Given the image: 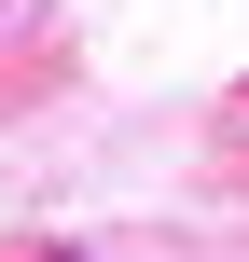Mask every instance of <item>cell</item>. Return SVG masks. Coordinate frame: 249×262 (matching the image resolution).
I'll return each instance as SVG.
<instances>
[{
	"label": "cell",
	"mask_w": 249,
	"mask_h": 262,
	"mask_svg": "<svg viewBox=\"0 0 249 262\" xmlns=\"http://www.w3.org/2000/svg\"><path fill=\"white\" fill-rule=\"evenodd\" d=\"M236 111H249V83H236Z\"/></svg>",
	"instance_id": "1"
}]
</instances>
